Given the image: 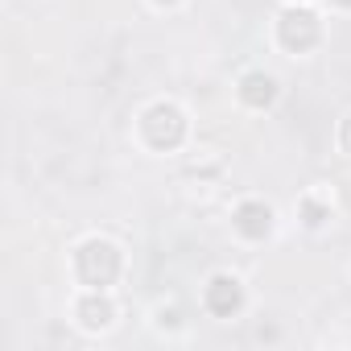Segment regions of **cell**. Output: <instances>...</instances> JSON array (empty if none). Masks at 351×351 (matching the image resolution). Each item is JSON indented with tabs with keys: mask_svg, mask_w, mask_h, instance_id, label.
<instances>
[{
	"mask_svg": "<svg viewBox=\"0 0 351 351\" xmlns=\"http://www.w3.org/2000/svg\"><path fill=\"white\" fill-rule=\"evenodd\" d=\"M124 248L108 236H87L75 252H71V273L79 281V289H116V281L124 277Z\"/></svg>",
	"mask_w": 351,
	"mask_h": 351,
	"instance_id": "1",
	"label": "cell"
},
{
	"mask_svg": "<svg viewBox=\"0 0 351 351\" xmlns=\"http://www.w3.org/2000/svg\"><path fill=\"white\" fill-rule=\"evenodd\" d=\"M136 136L153 153H178L191 141V116H186L182 104H173V99H153L136 116Z\"/></svg>",
	"mask_w": 351,
	"mask_h": 351,
	"instance_id": "2",
	"label": "cell"
},
{
	"mask_svg": "<svg viewBox=\"0 0 351 351\" xmlns=\"http://www.w3.org/2000/svg\"><path fill=\"white\" fill-rule=\"evenodd\" d=\"M322 34H326V25H322V17L310 5H285L277 13V21H273V42L285 54H293V58L318 50L322 46Z\"/></svg>",
	"mask_w": 351,
	"mask_h": 351,
	"instance_id": "3",
	"label": "cell"
},
{
	"mask_svg": "<svg viewBox=\"0 0 351 351\" xmlns=\"http://www.w3.org/2000/svg\"><path fill=\"white\" fill-rule=\"evenodd\" d=\"M244 306H248V285H244V277H236V273H228V269H219V273L207 277V285H203V310H207L211 318L228 322V318L244 314Z\"/></svg>",
	"mask_w": 351,
	"mask_h": 351,
	"instance_id": "4",
	"label": "cell"
},
{
	"mask_svg": "<svg viewBox=\"0 0 351 351\" xmlns=\"http://www.w3.org/2000/svg\"><path fill=\"white\" fill-rule=\"evenodd\" d=\"M71 314H75V326H79L83 335H104V330L116 326L120 306H116V293H112V289H79Z\"/></svg>",
	"mask_w": 351,
	"mask_h": 351,
	"instance_id": "5",
	"label": "cell"
},
{
	"mask_svg": "<svg viewBox=\"0 0 351 351\" xmlns=\"http://www.w3.org/2000/svg\"><path fill=\"white\" fill-rule=\"evenodd\" d=\"M232 232L244 240V244H265L273 232H277V211L273 203L265 199H240L232 207Z\"/></svg>",
	"mask_w": 351,
	"mask_h": 351,
	"instance_id": "6",
	"label": "cell"
},
{
	"mask_svg": "<svg viewBox=\"0 0 351 351\" xmlns=\"http://www.w3.org/2000/svg\"><path fill=\"white\" fill-rule=\"evenodd\" d=\"M236 99H240L248 112H269V108L281 99V79H277L273 71H265V66H252V71L240 75Z\"/></svg>",
	"mask_w": 351,
	"mask_h": 351,
	"instance_id": "7",
	"label": "cell"
},
{
	"mask_svg": "<svg viewBox=\"0 0 351 351\" xmlns=\"http://www.w3.org/2000/svg\"><path fill=\"white\" fill-rule=\"evenodd\" d=\"M293 211H298V223H302L306 232H318V228H326V223L335 219V195H330L326 186H306V191L298 195Z\"/></svg>",
	"mask_w": 351,
	"mask_h": 351,
	"instance_id": "8",
	"label": "cell"
},
{
	"mask_svg": "<svg viewBox=\"0 0 351 351\" xmlns=\"http://www.w3.org/2000/svg\"><path fill=\"white\" fill-rule=\"evenodd\" d=\"M153 330H157V335H182V330H186L182 310H178V306H157V310H153Z\"/></svg>",
	"mask_w": 351,
	"mask_h": 351,
	"instance_id": "9",
	"label": "cell"
},
{
	"mask_svg": "<svg viewBox=\"0 0 351 351\" xmlns=\"http://www.w3.org/2000/svg\"><path fill=\"white\" fill-rule=\"evenodd\" d=\"M335 141H339V149H343V153L351 157V112H347V116L339 120V128H335Z\"/></svg>",
	"mask_w": 351,
	"mask_h": 351,
	"instance_id": "10",
	"label": "cell"
},
{
	"mask_svg": "<svg viewBox=\"0 0 351 351\" xmlns=\"http://www.w3.org/2000/svg\"><path fill=\"white\" fill-rule=\"evenodd\" d=\"M149 5H153L157 13H173V9H178V5H182V0H149Z\"/></svg>",
	"mask_w": 351,
	"mask_h": 351,
	"instance_id": "11",
	"label": "cell"
},
{
	"mask_svg": "<svg viewBox=\"0 0 351 351\" xmlns=\"http://www.w3.org/2000/svg\"><path fill=\"white\" fill-rule=\"evenodd\" d=\"M326 5H330L335 13H351V0H326Z\"/></svg>",
	"mask_w": 351,
	"mask_h": 351,
	"instance_id": "12",
	"label": "cell"
},
{
	"mask_svg": "<svg viewBox=\"0 0 351 351\" xmlns=\"http://www.w3.org/2000/svg\"><path fill=\"white\" fill-rule=\"evenodd\" d=\"M285 5H314V0H285Z\"/></svg>",
	"mask_w": 351,
	"mask_h": 351,
	"instance_id": "13",
	"label": "cell"
}]
</instances>
